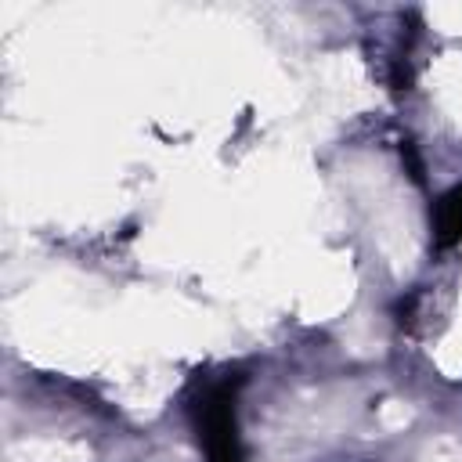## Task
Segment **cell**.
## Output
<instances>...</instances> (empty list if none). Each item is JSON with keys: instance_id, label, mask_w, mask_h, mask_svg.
<instances>
[{"instance_id": "cell-2", "label": "cell", "mask_w": 462, "mask_h": 462, "mask_svg": "<svg viewBox=\"0 0 462 462\" xmlns=\"http://www.w3.org/2000/svg\"><path fill=\"white\" fill-rule=\"evenodd\" d=\"M433 238H437L440 249H451V245L462 242V180L437 199V209H433Z\"/></svg>"}, {"instance_id": "cell-1", "label": "cell", "mask_w": 462, "mask_h": 462, "mask_svg": "<svg viewBox=\"0 0 462 462\" xmlns=\"http://www.w3.org/2000/svg\"><path fill=\"white\" fill-rule=\"evenodd\" d=\"M199 444L206 451V462H245L242 437H238V415H235V383H217L191 404Z\"/></svg>"}]
</instances>
